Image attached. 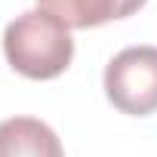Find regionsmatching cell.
<instances>
[{
    "label": "cell",
    "instance_id": "7a4b0ae2",
    "mask_svg": "<svg viewBox=\"0 0 157 157\" xmlns=\"http://www.w3.org/2000/svg\"><path fill=\"white\" fill-rule=\"evenodd\" d=\"M105 96L108 102L129 114L145 117L157 111V46H126L105 68Z\"/></svg>",
    "mask_w": 157,
    "mask_h": 157
},
{
    "label": "cell",
    "instance_id": "3957f363",
    "mask_svg": "<svg viewBox=\"0 0 157 157\" xmlns=\"http://www.w3.org/2000/svg\"><path fill=\"white\" fill-rule=\"evenodd\" d=\"M0 157H65V148L43 120L10 117L0 123Z\"/></svg>",
    "mask_w": 157,
    "mask_h": 157
},
{
    "label": "cell",
    "instance_id": "277c9868",
    "mask_svg": "<svg viewBox=\"0 0 157 157\" xmlns=\"http://www.w3.org/2000/svg\"><path fill=\"white\" fill-rule=\"evenodd\" d=\"M40 10L59 16L68 28H99L139 13L148 0H37Z\"/></svg>",
    "mask_w": 157,
    "mask_h": 157
},
{
    "label": "cell",
    "instance_id": "6da1fadb",
    "mask_svg": "<svg viewBox=\"0 0 157 157\" xmlns=\"http://www.w3.org/2000/svg\"><path fill=\"white\" fill-rule=\"evenodd\" d=\"M3 56L28 80H52L74 59V37L59 16L37 6L6 25Z\"/></svg>",
    "mask_w": 157,
    "mask_h": 157
}]
</instances>
